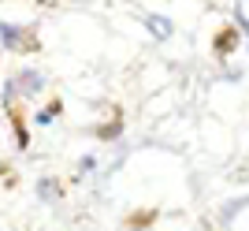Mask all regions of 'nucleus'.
I'll list each match as a JSON object with an SVG mask.
<instances>
[{"instance_id": "1", "label": "nucleus", "mask_w": 249, "mask_h": 231, "mask_svg": "<svg viewBox=\"0 0 249 231\" xmlns=\"http://www.w3.org/2000/svg\"><path fill=\"white\" fill-rule=\"evenodd\" d=\"M37 30H41V26H19V22L0 19V45L11 49V53H19V56H34V53H41Z\"/></svg>"}, {"instance_id": "3", "label": "nucleus", "mask_w": 249, "mask_h": 231, "mask_svg": "<svg viewBox=\"0 0 249 231\" xmlns=\"http://www.w3.org/2000/svg\"><path fill=\"white\" fill-rule=\"evenodd\" d=\"M234 45H238V30H234V26H223V30L216 34V41H212V53L216 56H231Z\"/></svg>"}, {"instance_id": "4", "label": "nucleus", "mask_w": 249, "mask_h": 231, "mask_svg": "<svg viewBox=\"0 0 249 231\" xmlns=\"http://www.w3.org/2000/svg\"><path fill=\"white\" fill-rule=\"evenodd\" d=\"M145 26L156 38H167V34H171V19H160V15H145Z\"/></svg>"}, {"instance_id": "5", "label": "nucleus", "mask_w": 249, "mask_h": 231, "mask_svg": "<svg viewBox=\"0 0 249 231\" xmlns=\"http://www.w3.org/2000/svg\"><path fill=\"white\" fill-rule=\"evenodd\" d=\"M119 131H123V119H112L108 127H97V138L108 142V138H119Z\"/></svg>"}, {"instance_id": "2", "label": "nucleus", "mask_w": 249, "mask_h": 231, "mask_svg": "<svg viewBox=\"0 0 249 231\" xmlns=\"http://www.w3.org/2000/svg\"><path fill=\"white\" fill-rule=\"evenodd\" d=\"M8 119H11V131H15V146L26 149L30 146V135H26V123H22V112H19L15 101H8Z\"/></svg>"}]
</instances>
